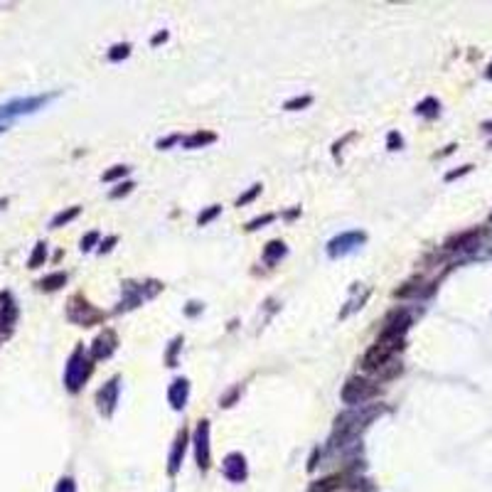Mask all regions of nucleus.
I'll list each match as a JSON object with an SVG mask.
<instances>
[{
    "instance_id": "nucleus-29",
    "label": "nucleus",
    "mask_w": 492,
    "mask_h": 492,
    "mask_svg": "<svg viewBox=\"0 0 492 492\" xmlns=\"http://www.w3.org/2000/svg\"><path fill=\"white\" fill-rule=\"evenodd\" d=\"M487 77H490V79H492V64H490V72H487Z\"/></svg>"
},
{
    "instance_id": "nucleus-26",
    "label": "nucleus",
    "mask_w": 492,
    "mask_h": 492,
    "mask_svg": "<svg viewBox=\"0 0 492 492\" xmlns=\"http://www.w3.org/2000/svg\"><path fill=\"white\" fill-rule=\"evenodd\" d=\"M273 219V215H266V217H261V219H254L251 222L249 226H246V229H256V226H261V224H266V222H271Z\"/></svg>"
},
{
    "instance_id": "nucleus-13",
    "label": "nucleus",
    "mask_w": 492,
    "mask_h": 492,
    "mask_svg": "<svg viewBox=\"0 0 492 492\" xmlns=\"http://www.w3.org/2000/svg\"><path fill=\"white\" fill-rule=\"evenodd\" d=\"M342 485H345V475H330V478H325V480L315 482V485L311 487V492H333Z\"/></svg>"
},
{
    "instance_id": "nucleus-10",
    "label": "nucleus",
    "mask_w": 492,
    "mask_h": 492,
    "mask_svg": "<svg viewBox=\"0 0 492 492\" xmlns=\"http://www.w3.org/2000/svg\"><path fill=\"white\" fill-rule=\"evenodd\" d=\"M113 347H116V335H113L111 330H106V333L94 340V357H97V360L108 357L113 352Z\"/></svg>"
},
{
    "instance_id": "nucleus-5",
    "label": "nucleus",
    "mask_w": 492,
    "mask_h": 492,
    "mask_svg": "<svg viewBox=\"0 0 492 492\" xmlns=\"http://www.w3.org/2000/svg\"><path fill=\"white\" fill-rule=\"evenodd\" d=\"M374 394H377V386L367 380H350L342 389V399L347 404H364Z\"/></svg>"
},
{
    "instance_id": "nucleus-4",
    "label": "nucleus",
    "mask_w": 492,
    "mask_h": 492,
    "mask_svg": "<svg viewBox=\"0 0 492 492\" xmlns=\"http://www.w3.org/2000/svg\"><path fill=\"white\" fill-rule=\"evenodd\" d=\"M17 315H20V311H17V303L12 298V293L3 291L0 293V345L12 337L17 325Z\"/></svg>"
},
{
    "instance_id": "nucleus-9",
    "label": "nucleus",
    "mask_w": 492,
    "mask_h": 492,
    "mask_svg": "<svg viewBox=\"0 0 492 492\" xmlns=\"http://www.w3.org/2000/svg\"><path fill=\"white\" fill-rule=\"evenodd\" d=\"M116 399H119V380H111L99 391V406H101V411L106 413V416L113 411V406H116Z\"/></svg>"
},
{
    "instance_id": "nucleus-11",
    "label": "nucleus",
    "mask_w": 492,
    "mask_h": 492,
    "mask_svg": "<svg viewBox=\"0 0 492 492\" xmlns=\"http://www.w3.org/2000/svg\"><path fill=\"white\" fill-rule=\"evenodd\" d=\"M185 446H187V433L180 431V433H177L175 448H173V453H170V475H175L177 468H180V458L185 455Z\"/></svg>"
},
{
    "instance_id": "nucleus-15",
    "label": "nucleus",
    "mask_w": 492,
    "mask_h": 492,
    "mask_svg": "<svg viewBox=\"0 0 492 492\" xmlns=\"http://www.w3.org/2000/svg\"><path fill=\"white\" fill-rule=\"evenodd\" d=\"M45 259H47V244L45 242H40L37 246H35V251H32V256L28 259V268H37V266H42L45 264Z\"/></svg>"
},
{
    "instance_id": "nucleus-8",
    "label": "nucleus",
    "mask_w": 492,
    "mask_h": 492,
    "mask_svg": "<svg viewBox=\"0 0 492 492\" xmlns=\"http://www.w3.org/2000/svg\"><path fill=\"white\" fill-rule=\"evenodd\" d=\"M224 475L232 482H242L244 478H246V463H244V458L239 453H232V455L224 460Z\"/></svg>"
},
{
    "instance_id": "nucleus-27",
    "label": "nucleus",
    "mask_w": 492,
    "mask_h": 492,
    "mask_svg": "<svg viewBox=\"0 0 492 492\" xmlns=\"http://www.w3.org/2000/svg\"><path fill=\"white\" fill-rule=\"evenodd\" d=\"M165 37H168V35H165V32H163V35H155V40H153V42H155V45H158V42H163Z\"/></svg>"
},
{
    "instance_id": "nucleus-23",
    "label": "nucleus",
    "mask_w": 492,
    "mask_h": 492,
    "mask_svg": "<svg viewBox=\"0 0 492 492\" xmlns=\"http://www.w3.org/2000/svg\"><path fill=\"white\" fill-rule=\"evenodd\" d=\"M259 193H261V187H259V185H254V187H251V193H246V195H244V197H239V207H242V204H246V202H249V199H254Z\"/></svg>"
},
{
    "instance_id": "nucleus-12",
    "label": "nucleus",
    "mask_w": 492,
    "mask_h": 492,
    "mask_svg": "<svg viewBox=\"0 0 492 492\" xmlns=\"http://www.w3.org/2000/svg\"><path fill=\"white\" fill-rule=\"evenodd\" d=\"M170 402L175 409H182L187 402V382L185 380H175L173 386H170Z\"/></svg>"
},
{
    "instance_id": "nucleus-22",
    "label": "nucleus",
    "mask_w": 492,
    "mask_h": 492,
    "mask_svg": "<svg viewBox=\"0 0 492 492\" xmlns=\"http://www.w3.org/2000/svg\"><path fill=\"white\" fill-rule=\"evenodd\" d=\"M126 55H128V45H119V47H113V52L108 57L116 62V59H121V57H126Z\"/></svg>"
},
{
    "instance_id": "nucleus-19",
    "label": "nucleus",
    "mask_w": 492,
    "mask_h": 492,
    "mask_svg": "<svg viewBox=\"0 0 492 492\" xmlns=\"http://www.w3.org/2000/svg\"><path fill=\"white\" fill-rule=\"evenodd\" d=\"M55 492H77V485H74L72 478H62V480L57 482V490Z\"/></svg>"
},
{
    "instance_id": "nucleus-24",
    "label": "nucleus",
    "mask_w": 492,
    "mask_h": 492,
    "mask_svg": "<svg viewBox=\"0 0 492 492\" xmlns=\"http://www.w3.org/2000/svg\"><path fill=\"white\" fill-rule=\"evenodd\" d=\"M308 104H311V99H293V101H288L286 104V108H298V106H308Z\"/></svg>"
},
{
    "instance_id": "nucleus-1",
    "label": "nucleus",
    "mask_w": 492,
    "mask_h": 492,
    "mask_svg": "<svg viewBox=\"0 0 492 492\" xmlns=\"http://www.w3.org/2000/svg\"><path fill=\"white\" fill-rule=\"evenodd\" d=\"M91 369H94V364H91V360L86 357L84 347H77L74 355L69 357L67 369H64V384H67V389L69 391H79L81 384L89 380Z\"/></svg>"
},
{
    "instance_id": "nucleus-28",
    "label": "nucleus",
    "mask_w": 492,
    "mask_h": 492,
    "mask_svg": "<svg viewBox=\"0 0 492 492\" xmlns=\"http://www.w3.org/2000/svg\"><path fill=\"white\" fill-rule=\"evenodd\" d=\"M3 207H8V197L0 199V210H3Z\"/></svg>"
},
{
    "instance_id": "nucleus-20",
    "label": "nucleus",
    "mask_w": 492,
    "mask_h": 492,
    "mask_svg": "<svg viewBox=\"0 0 492 492\" xmlns=\"http://www.w3.org/2000/svg\"><path fill=\"white\" fill-rule=\"evenodd\" d=\"M126 173H128V168H113V170H108V173H104V180L111 182V180H116V177H124Z\"/></svg>"
},
{
    "instance_id": "nucleus-14",
    "label": "nucleus",
    "mask_w": 492,
    "mask_h": 492,
    "mask_svg": "<svg viewBox=\"0 0 492 492\" xmlns=\"http://www.w3.org/2000/svg\"><path fill=\"white\" fill-rule=\"evenodd\" d=\"M64 283H67V273H50V276H45L42 278L37 286H40L42 291H57V288H62Z\"/></svg>"
},
{
    "instance_id": "nucleus-6",
    "label": "nucleus",
    "mask_w": 492,
    "mask_h": 492,
    "mask_svg": "<svg viewBox=\"0 0 492 492\" xmlns=\"http://www.w3.org/2000/svg\"><path fill=\"white\" fill-rule=\"evenodd\" d=\"M195 443H197V463L202 470L210 468V424L207 421H199L197 426V438H195Z\"/></svg>"
},
{
    "instance_id": "nucleus-17",
    "label": "nucleus",
    "mask_w": 492,
    "mask_h": 492,
    "mask_svg": "<svg viewBox=\"0 0 492 492\" xmlns=\"http://www.w3.org/2000/svg\"><path fill=\"white\" fill-rule=\"evenodd\" d=\"M283 244L281 242H271L266 246V251H264V259H266V264H273V261L278 259V256H283Z\"/></svg>"
},
{
    "instance_id": "nucleus-16",
    "label": "nucleus",
    "mask_w": 492,
    "mask_h": 492,
    "mask_svg": "<svg viewBox=\"0 0 492 492\" xmlns=\"http://www.w3.org/2000/svg\"><path fill=\"white\" fill-rule=\"evenodd\" d=\"M79 207H69V210H64V212H59V215H57L55 217V219H52L50 222V226H52V229H57V226H62V224H67V222H72L74 219V217H77V215H79Z\"/></svg>"
},
{
    "instance_id": "nucleus-2",
    "label": "nucleus",
    "mask_w": 492,
    "mask_h": 492,
    "mask_svg": "<svg viewBox=\"0 0 492 492\" xmlns=\"http://www.w3.org/2000/svg\"><path fill=\"white\" fill-rule=\"evenodd\" d=\"M55 97H57V94H42V97L12 99V101L3 104V106H0V126H3V121L15 119V116H25V113L40 111V108H42V106H47V104H50Z\"/></svg>"
},
{
    "instance_id": "nucleus-21",
    "label": "nucleus",
    "mask_w": 492,
    "mask_h": 492,
    "mask_svg": "<svg viewBox=\"0 0 492 492\" xmlns=\"http://www.w3.org/2000/svg\"><path fill=\"white\" fill-rule=\"evenodd\" d=\"M97 239H99V234H97V232L86 234V237L81 239V249H84V251H89L91 246H94V242H97Z\"/></svg>"
},
{
    "instance_id": "nucleus-30",
    "label": "nucleus",
    "mask_w": 492,
    "mask_h": 492,
    "mask_svg": "<svg viewBox=\"0 0 492 492\" xmlns=\"http://www.w3.org/2000/svg\"><path fill=\"white\" fill-rule=\"evenodd\" d=\"M3 130H6V128H3V126H0V133H3Z\"/></svg>"
},
{
    "instance_id": "nucleus-18",
    "label": "nucleus",
    "mask_w": 492,
    "mask_h": 492,
    "mask_svg": "<svg viewBox=\"0 0 492 492\" xmlns=\"http://www.w3.org/2000/svg\"><path fill=\"white\" fill-rule=\"evenodd\" d=\"M212 141H215V133H195L193 138H187L185 146L187 148H195V146H199V143L204 146V143H212Z\"/></svg>"
},
{
    "instance_id": "nucleus-7",
    "label": "nucleus",
    "mask_w": 492,
    "mask_h": 492,
    "mask_svg": "<svg viewBox=\"0 0 492 492\" xmlns=\"http://www.w3.org/2000/svg\"><path fill=\"white\" fill-rule=\"evenodd\" d=\"M362 242H364L362 234H357V232H352V234H342V237H337V239H333V242H330V254H333V256L345 254V251L355 249V246H360V244H362Z\"/></svg>"
},
{
    "instance_id": "nucleus-3",
    "label": "nucleus",
    "mask_w": 492,
    "mask_h": 492,
    "mask_svg": "<svg viewBox=\"0 0 492 492\" xmlns=\"http://www.w3.org/2000/svg\"><path fill=\"white\" fill-rule=\"evenodd\" d=\"M67 317L74 325H81V328H89V325L104 320V313H99L94 306H89L81 295H72L67 303Z\"/></svg>"
},
{
    "instance_id": "nucleus-25",
    "label": "nucleus",
    "mask_w": 492,
    "mask_h": 492,
    "mask_svg": "<svg viewBox=\"0 0 492 492\" xmlns=\"http://www.w3.org/2000/svg\"><path fill=\"white\" fill-rule=\"evenodd\" d=\"M217 212H219V207H212L210 212H204V215H199V224H207V222H210L212 217L217 215Z\"/></svg>"
}]
</instances>
